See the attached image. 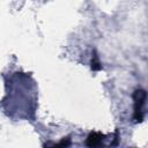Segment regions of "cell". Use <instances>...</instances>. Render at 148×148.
I'll use <instances>...</instances> for the list:
<instances>
[{"instance_id": "cell-4", "label": "cell", "mask_w": 148, "mask_h": 148, "mask_svg": "<svg viewBox=\"0 0 148 148\" xmlns=\"http://www.w3.org/2000/svg\"><path fill=\"white\" fill-rule=\"evenodd\" d=\"M52 146H57V147H68V146H71V140L68 139V138H66V139H62L59 143H54V145H52Z\"/></svg>"}, {"instance_id": "cell-1", "label": "cell", "mask_w": 148, "mask_h": 148, "mask_svg": "<svg viewBox=\"0 0 148 148\" xmlns=\"http://www.w3.org/2000/svg\"><path fill=\"white\" fill-rule=\"evenodd\" d=\"M147 94L143 89H136L133 94V102H134V113H133V120L134 123H141L143 120L145 116V104H146Z\"/></svg>"}, {"instance_id": "cell-3", "label": "cell", "mask_w": 148, "mask_h": 148, "mask_svg": "<svg viewBox=\"0 0 148 148\" xmlns=\"http://www.w3.org/2000/svg\"><path fill=\"white\" fill-rule=\"evenodd\" d=\"M90 68L91 71L94 72H98L102 69V65H101V61H99V58L96 53V51L94 50L92 53H91V59H90Z\"/></svg>"}, {"instance_id": "cell-2", "label": "cell", "mask_w": 148, "mask_h": 148, "mask_svg": "<svg viewBox=\"0 0 148 148\" xmlns=\"http://www.w3.org/2000/svg\"><path fill=\"white\" fill-rule=\"evenodd\" d=\"M105 139V135L102 134L101 132H91L86 139V145L88 147H99L103 145V141Z\"/></svg>"}]
</instances>
